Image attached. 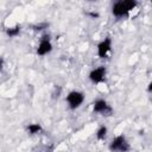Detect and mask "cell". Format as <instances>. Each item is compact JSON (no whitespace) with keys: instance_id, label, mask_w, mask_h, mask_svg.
Segmentation results:
<instances>
[{"instance_id":"1","label":"cell","mask_w":152,"mask_h":152,"mask_svg":"<svg viewBox=\"0 0 152 152\" xmlns=\"http://www.w3.org/2000/svg\"><path fill=\"white\" fill-rule=\"evenodd\" d=\"M138 6V1L135 0H118L112 4L110 12L112 15L118 19H124L129 15V13L135 10Z\"/></svg>"},{"instance_id":"2","label":"cell","mask_w":152,"mask_h":152,"mask_svg":"<svg viewBox=\"0 0 152 152\" xmlns=\"http://www.w3.org/2000/svg\"><path fill=\"white\" fill-rule=\"evenodd\" d=\"M109 151L110 152H128L131 150L129 141L124 134H119L114 137L109 142Z\"/></svg>"},{"instance_id":"3","label":"cell","mask_w":152,"mask_h":152,"mask_svg":"<svg viewBox=\"0 0 152 152\" xmlns=\"http://www.w3.org/2000/svg\"><path fill=\"white\" fill-rule=\"evenodd\" d=\"M84 99H86V96H84V94L82 91H80V90H71V91H69L66 94L65 102H66L69 109L75 110V109L80 108L83 104Z\"/></svg>"},{"instance_id":"4","label":"cell","mask_w":152,"mask_h":152,"mask_svg":"<svg viewBox=\"0 0 152 152\" xmlns=\"http://www.w3.org/2000/svg\"><path fill=\"white\" fill-rule=\"evenodd\" d=\"M52 49H53V44L51 40V36L49 33H45L39 39V43L36 49V53L40 57H44V56L49 55L52 51Z\"/></svg>"},{"instance_id":"5","label":"cell","mask_w":152,"mask_h":152,"mask_svg":"<svg viewBox=\"0 0 152 152\" xmlns=\"http://www.w3.org/2000/svg\"><path fill=\"white\" fill-rule=\"evenodd\" d=\"M93 112L99 115L109 116L113 114V108L104 99H96L93 102Z\"/></svg>"},{"instance_id":"6","label":"cell","mask_w":152,"mask_h":152,"mask_svg":"<svg viewBox=\"0 0 152 152\" xmlns=\"http://www.w3.org/2000/svg\"><path fill=\"white\" fill-rule=\"evenodd\" d=\"M112 46H113V40L109 36L106 37L104 39H102L101 42H99V44L96 46V53H97L99 58H101V59L108 58V56L112 52Z\"/></svg>"},{"instance_id":"7","label":"cell","mask_w":152,"mask_h":152,"mask_svg":"<svg viewBox=\"0 0 152 152\" xmlns=\"http://www.w3.org/2000/svg\"><path fill=\"white\" fill-rule=\"evenodd\" d=\"M106 77H107V68L104 65H100L97 68H94L88 74L89 81L94 84H100V83L104 82Z\"/></svg>"},{"instance_id":"8","label":"cell","mask_w":152,"mask_h":152,"mask_svg":"<svg viewBox=\"0 0 152 152\" xmlns=\"http://www.w3.org/2000/svg\"><path fill=\"white\" fill-rule=\"evenodd\" d=\"M26 132L30 135H37L43 132V126L39 122H31L26 126Z\"/></svg>"},{"instance_id":"9","label":"cell","mask_w":152,"mask_h":152,"mask_svg":"<svg viewBox=\"0 0 152 152\" xmlns=\"http://www.w3.org/2000/svg\"><path fill=\"white\" fill-rule=\"evenodd\" d=\"M21 32V26L19 24H15V25H12V26H7L5 28V33L7 34V37L10 38H15L20 34Z\"/></svg>"},{"instance_id":"10","label":"cell","mask_w":152,"mask_h":152,"mask_svg":"<svg viewBox=\"0 0 152 152\" xmlns=\"http://www.w3.org/2000/svg\"><path fill=\"white\" fill-rule=\"evenodd\" d=\"M108 134V127L106 125H101L97 129H96V133H95V137L97 140H104Z\"/></svg>"},{"instance_id":"11","label":"cell","mask_w":152,"mask_h":152,"mask_svg":"<svg viewBox=\"0 0 152 152\" xmlns=\"http://www.w3.org/2000/svg\"><path fill=\"white\" fill-rule=\"evenodd\" d=\"M45 27H48V24H46V23H42V24L34 25V26H33V30H34V31H42V30H44Z\"/></svg>"},{"instance_id":"12","label":"cell","mask_w":152,"mask_h":152,"mask_svg":"<svg viewBox=\"0 0 152 152\" xmlns=\"http://www.w3.org/2000/svg\"><path fill=\"white\" fill-rule=\"evenodd\" d=\"M87 14H88L90 18H93V19H95V18H99V17H100V14H99L97 12H93V11H91V12H88Z\"/></svg>"},{"instance_id":"13","label":"cell","mask_w":152,"mask_h":152,"mask_svg":"<svg viewBox=\"0 0 152 152\" xmlns=\"http://www.w3.org/2000/svg\"><path fill=\"white\" fill-rule=\"evenodd\" d=\"M4 63H5V62H4V58H2L1 56H0V72H1L2 68H4Z\"/></svg>"}]
</instances>
